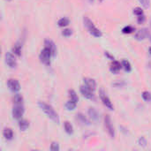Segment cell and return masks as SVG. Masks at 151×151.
Listing matches in <instances>:
<instances>
[{"label": "cell", "mask_w": 151, "mask_h": 151, "mask_svg": "<svg viewBox=\"0 0 151 151\" xmlns=\"http://www.w3.org/2000/svg\"><path fill=\"white\" fill-rule=\"evenodd\" d=\"M38 106L50 120H52L56 124L60 123L59 116H58V114L57 113V111L54 110V108L51 105H50V104H46L44 102H39Z\"/></svg>", "instance_id": "cell-1"}, {"label": "cell", "mask_w": 151, "mask_h": 151, "mask_svg": "<svg viewBox=\"0 0 151 151\" xmlns=\"http://www.w3.org/2000/svg\"><path fill=\"white\" fill-rule=\"evenodd\" d=\"M83 24H84L85 27L87 28V30L88 31V33H89L91 35H93L94 37H96V38L102 37V35H103L102 31H101L100 29H98V28L95 26V24L93 23V21H92L88 17L85 16V17L83 18Z\"/></svg>", "instance_id": "cell-2"}, {"label": "cell", "mask_w": 151, "mask_h": 151, "mask_svg": "<svg viewBox=\"0 0 151 151\" xmlns=\"http://www.w3.org/2000/svg\"><path fill=\"white\" fill-rule=\"evenodd\" d=\"M51 58H53L51 51H50L49 49H47V48L44 47V48L41 50L40 55H39L40 61H41L43 65L49 66V65H50V63H51Z\"/></svg>", "instance_id": "cell-3"}, {"label": "cell", "mask_w": 151, "mask_h": 151, "mask_svg": "<svg viewBox=\"0 0 151 151\" xmlns=\"http://www.w3.org/2000/svg\"><path fill=\"white\" fill-rule=\"evenodd\" d=\"M99 96H100L101 101L103 102L104 105L106 108H108L110 111H113V110H114L113 104H112V103H111L110 97L107 96L106 92H105L104 89H100V90H99Z\"/></svg>", "instance_id": "cell-4"}, {"label": "cell", "mask_w": 151, "mask_h": 151, "mask_svg": "<svg viewBox=\"0 0 151 151\" xmlns=\"http://www.w3.org/2000/svg\"><path fill=\"white\" fill-rule=\"evenodd\" d=\"M104 127H105V129H106L108 134L110 135V137L114 138L115 137V129H114L111 119L109 115H106L104 117Z\"/></svg>", "instance_id": "cell-5"}, {"label": "cell", "mask_w": 151, "mask_h": 151, "mask_svg": "<svg viewBox=\"0 0 151 151\" xmlns=\"http://www.w3.org/2000/svg\"><path fill=\"white\" fill-rule=\"evenodd\" d=\"M24 112H25V108H24L23 104H15L12 108V114L13 119L19 120L23 117Z\"/></svg>", "instance_id": "cell-6"}, {"label": "cell", "mask_w": 151, "mask_h": 151, "mask_svg": "<svg viewBox=\"0 0 151 151\" xmlns=\"http://www.w3.org/2000/svg\"><path fill=\"white\" fill-rule=\"evenodd\" d=\"M4 60H5L6 65L10 68H12V69L16 68V66H17V60H16L15 56L12 52L8 51V52L5 53V55H4Z\"/></svg>", "instance_id": "cell-7"}, {"label": "cell", "mask_w": 151, "mask_h": 151, "mask_svg": "<svg viewBox=\"0 0 151 151\" xmlns=\"http://www.w3.org/2000/svg\"><path fill=\"white\" fill-rule=\"evenodd\" d=\"M80 92L81 93V95H82L85 98H87V99H88V100H94V98H95L94 91L91 90L90 88H88L87 86H85V85H82V86L80 87Z\"/></svg>", "instance_id": "cell-8"}, {"label": "cell", "mask_w": 151, "mask_h": 151, "mask_svg": "<svg viewBox=\"0 0 151 151\" xmlns=\"http://www.w3.org/2000/svg\"><path fill=\"white\" fill-rule=\"evenodd\" d=\"M7 85L9 89L13 93H18L20 90V84L19 81L16 79H10L7 81Z\"/></svg>", "instance_id": "cell-9"}, {"label": "cell", "mask_w": 151, "mask_h": 151, "mask_svg": "<svg viewBox=\"0 0 151 151\" xmlns=\"http://www.w3.org/2000/svg\"><path fill=\"white\" fill-rule=\"evenodd\" d=\"M44 47L47 48V49H49L51 51L53 58L56 57L57 52H58V49H57V45L55 44V42L52 40H50V39H45L44 40Z\"/></svg>", "instance_id": "cell-10"}, {"label": "cell", "mask_w": 151, "mask_h": 151, "mask_svg": "<svg viewBox=\"0 0 151 151\" xmlns=\"http://www.w3.org/2000/svg\"><path fill=\"white\" fill-rule=\"evenodd\" d=\"M148 37H150V34L149 32V30L147 28H142V29H140L139 31L136 32L135 35H134V38L136 40H139V41H142V40H144Z\"/></svg>", "instance_id": "cell-11"}, {"label": "cell", "mask_w": 151, "mask_h": 151, "mask_svg": "<svg viewBox=\"0 0 151 151\" xmlns=\"http://www.w3.org/2000/svg\"><path fill=\"white\" fill-rule=\"evenodd\" d=\"M88 114L90 118V119L95 122V123H97L99 120H100V115L98 113V111L95 109V108H89L88 111Z\"/></svg>", "instance_id": "cell-12"}, {"label": "cell", "mask_w": 151, "mask_h": 151, "mask_svg": "<svg viewBox=\"0 0 151 151\" xmlns=\"http://www.w3.org/2000/svg\"><path fill=\"white\" fill-rule=\"evenodd\" d=\"M83 82H84V85L87 86L91 90H93V91L96 90V82L95 80H93L91 78H84L83 79Z\"/></svg>", "instance_id": "cell-13"}, {"label": "cell", "mask_w": 151, "mask_h": 151, "mask_svg": "<svg viewBox=\"0 0 151 151\" xmlns=\"http://www.w3.org/2000/svg\"><path fill=\"white\" fill-rule=\"evenodd\" d=\"M121 68H122V64L117 60H113L112 64L111 65L110 70L112 73H119Z\"/></svg>", "instance_id": "cell-14"}, {"label": "cell", "mask_w": 151, "mask_h": 151, "mask_svg": "<svg viewBox=\"0 0 151 151\" xmlns=\"http://www.w3.org/2000/svg\"><path fill=\"white\" fill-rule=\"evenodd\" d=\"M3 135H4V137L5 140H7V141H12V140L13 139V131H12L11 128L6 127V128H4V131H3Z\"/></svg>", "instance_id": "cell-15"}, {"label": "cell", "mask_w": 151, "mask_h": 151, "mask_svg": "<svg viewBox=\"0 0 151 151\" xmlns=\"http://www.w3.org/2000/svg\"><path fill=\"white\" fill-rule=\"evenodd\" d=\"M77 104H78L77 102L69 99V100L65 103V109H66L67 111H73V110L76 108V106H77Z\"/></svg>", "instance_id": "cell-16"}, {"label": "cell", "mask_w": 151, "mask_h": 151, "mask_svg": "<svg viewBox=\"0 0 151 151\" xmlns=\"http://www.w3.org/2000/svg\"><path fill=\"white\" fill-rule=\"evenodd\" d=\"M76 118H77V119L82 124V125H86V126H89L90 125V122H89V120L85 117V115H83L82 113H78L77 115H76Z\"/></svg>", "instance_id": "cell-17"}, {"label": "cell", "mask_w": 151, "mask_h": 151, "mask_svg": "<svg viewBox=\"0 0 151 151\" xmlns=\"http://www.w3.org/2000/svg\"><path fill=\"white\" fill-rule=\"evenodd\" d=\"M21 50H22V45L20 42H16L15 45L12 48V52L14 53V55H17L18 57L21 56Z\"/></svg>", "instance_id": "cell-18"}, {"label": "cell", "mask_w": 151, "mask_h": 151, "mask_svg": "<svg viewBox=\"0 0 151 151\" xmlns=\"http://www.w3.org/2000/svg\"><path fill=\"white\" fill-rule=\"evenodd\" d=\"M19 127L20 131H26L29 127V122L27 119H19Z\"/></svg>", "instance_id": "cell-19"}, {"label": "cell", "mask_w": 151, "mask_h": 151, "mask_svg": "<svg viewBox=\"0 0 151 151\" xmlns=\"http://www.w3.org/2000/svg\"><path fill=\"white\" fill-rule=\"evenodd\" d=\"M69 24H70V20H69V19H67V18H65V17H63V18L59 19L58 21V27H67Z\"/></svg>", "instance_id": "cell-20"}, {"label": "cell", "mask_w": 151, "mask_h": 151, "mask_svg": "<svg viewBox=\"0 0 151 151\" xmlns=\"http://www.w3.org/2000/svg\"><path fill=\"white\" fill-rule=\"evenodd\" d=\"M64 128H65V131L66 132V134H73V127L70 122L65 121L64 123Z\"/></svg>", "instance_id": "cell-21"}, {"label": "cell", "mask_w": 151, "mask_h": 151, "mask_svg": "<svg viewBox=\"0 0 151 151\" xmlns=\"http://www.w3.org/2000/svg\"><path fill=\"white\" fill-rule=\"evenodd\" d=\"M121 64H122V68H124V70L126 72L129 73V72L132 71V65H131V64H130V62L128 60L124 59V60H122Z\"/></svg>", "instance_id": "cell-22"}, {"label": "cell", "mask_w": 151, "mask_h": 151, "mask_svg": "<svg viewBox=\"0 0 151 151\" xmlns=\"http://www.w3.org/2000/svg\"><path fill=\"white\" fill-rule=\"evenodd\" d=\"M13 102H14V104H23V102H24V98L23 96L20 95V94H16L13 97Z\"/></svg>", "instance_id": "cell-23"}, {"label": "cell", "mask_w": 151, "mask_h": 151, "mask_svg": "<svg viewBox=\"0 0 151 151\" xmlns=\"http://www.w3.org/2000/svg\"><path fill=\"white\" fill-rule=\"evenodd\" d=\"M68 95H69V98L73 101H75V102H79V97H78V95L77 93L73 90V89H70L68 91Z\"/></svg>", "instance_id": "cell-24"}, {"label": "cell", "mask_w": 151, "mask_h": 151, "mask_svg": "<svg viewBox=\"0 0 151 151\" xmlns=\"http://www.w3.org/2000/svg\"><path fill=\"white\" fill-rule=\"evenodd\" d=\"M134 31V27H132V26H126L122 29L123 34H132Z\"/></svg>", "instance_id": "cell-25"}, {"label": "cell", "mask_w": 151, "mask_h": 151, "mask_svg": "<svg viewBox=\"0 0 151 151\" xmlns=\"http://www.w3.org/2000/svg\"><path fill=\"white\" fill-rule=\"evenodd\" d=\"M142 96L145 102H151V93L149 91H144L142 94Z\"/></svg>", "instance_id": "cell-26"}, {"label": "cell", "mask_w": 151, "mask_h": 151, "mask_svg": "<svg viewBox=\"0 0 151 151\" xmlns=\"http://www.w3.org/2000/svg\"><path fill=\"white\" fill-rule=\"evenodd\" d=\"M72 35H73V30L70 29V28H65V29L62 31V35L65 36V37H66V38L70 37Z\"/></svg>", "instance_id": "cell-27"}, {"label": "cell", "mask_w": 151, "mask_h": 151, "mask_svg": "<svg viewBox=\"0 0 151 151\" xmlns=\"http://www.w3.org/2000/svg\"><path fill=\"white\" fill-rule=\"evenodd\" d=\"M50 150L51 151H58L60 150V147H59V144L58 142H53L51 144H50Z\"/></svg>", "instance_id": "cell-28"}, {"label": "cell", "mask_w": 151, "mask_h": 151, "mask_svg": "<svg viewBox=\"0 0 151 151\" xmlns=\"http://www.w3.org/2000/svg\"><path fill=\"white\" fill-rule=\"evenodd\" d=\"M138 144H139L140 146H142V147H146L147 144H148V142H147V140H146L144 137H141V138L138 140Z\"/></svg>", "instance_id": "cell-29"}, {"label": "cell", "mask_w": 151, "mask_h": 151, "mask_svg": "<svg viewBox=\"0 0 151 151\" xmlns=\"http://www.w3.org/2000/svg\"><path fill=\"white\" fill-rule=\"evenodd\" d=\"M140 2V4L142 5L143 8L147 9L150 7V0H138Z\"/></svg>", "instance_id": "cell-30"}, {"label": "cell", "mask_w": 151, "mask_h": 151, "mask_svg": "<svg viewBox=\"0 0 151 151\" xmlns=\"http://www.w3.org/2000/svg\"><path fill=\"white\" fill-rule=\"evenodd\" d=\"M145 20H146V17H145L144 14L140 15V16H137V22L139 24H143L145 22Z\"/></svg>", "instance_id": "cell-31"}, {"label": "cell", "mask_w": 151, "mask_h": 151, "mask_svg": "<svg viewBox=\"0 0 151 151\" xmlns=\"http://www.w3.org/2000/svg\"><path fill=\"white\" fill-rule=\"evenodd\" d=\"M134 13L136 16H140V15L144 14V12H143L142 9V8H139V7H137V8L134 9Z\"/></svg>", "instance_id": "cell-32"}, {"label": "cell", "mask_w": 151, "mask_h": 151, "mask_svg": "<svg viewBox=\"0 0 151 151\" xmlns=\"http://www.w3.org/2000/svg\"><path fill=\"white\" fill-rule=\"evenodd\" d=\"M113 85H114L116 88H122L123 86L126 85V82H124V81H117V82H115Z\"/></svg>", "instance_id": "cell-33"}, {"label": "cell", "mask_w": 151, "mask_h": 151, "mask_svg": "<svg viewBox=\"0 0 151 151\" xmlns=\"http://www.w3.org/2000/svg\"><path fill=\"white\" fill-rule=\"evenodd\" d=\"M104 55L109 58V59H111V60H114V57L113 56H111V54H110V52H108V51H105V53H104Z\"/></svg>", "instance_id": "cell-34"}, {"label": "cell", "mask_w": 151, "mask_h": 151, "mask_svg": "<svg viewBox=\"0 0 151 151\" xmlns=\"http://www.w3.org/2000/svg\"><path fill=\"white\" fill-rule=\"evenodd\" d=\"M149 53H150V55L151 56V47H150V49H149Z\"/></svg>", "instance_id": "cell-35"}, {"label": "cell", "mask_w": 151, "mask_h": 151, "mask_svg": "<svg viewBox=\"0 0 151 151\" xmlns=\"http://www.w3.org/2000/svg\"><path fill=\"white\" fill-rule=\"evenodd\" d=\"M88 1L89 3H93V2H94L95 0H88Z\"/></svg>", "instance_id": "cell-36"}, {"label": "cell", "mask_w": 151, "mask_h": 151, "mask_svg": "<svg viewBox=\"0 0 151 151\" xmlns=\"http://www.w3.org/2000/svg\"><path fill=\"white\" fill-rule=\"evenodd\" d=\"M104 0H99V2H101V3H102V2H104Z\"/></svg>", "instance_id": "cell-37"}, {"label": "cell", "mask_w": 151, "mask_h": 151, "mask_svg": "<svg viewBox=\"0 0 151 151\" xmlns=\"http://www.w3.org/2000/svg\"><path fill=\"white\" fill-rule=\"evenodd\" d=\"M5 1H7V2H11L12 0H5Z\"/></svg>", "instance_id": "cell-38"}, {"label": "cell", "mask_w": 151, "mask_h": 151, "mask_svg": "<svg viewBox=\"0 0 151 151\" xmlns=\"http://www.w3.org/2000/svg\"><path fill=\"white\" fill-rule=\"evenodd\" d=\"M150 27H151V20H150Z\"/></svg>", "instance_id": "cell-39"}, {"label": "cell", "mask_w": 151, "mask_h": 151, "mask_svg": "<svg viewBox=\"0 0 151 151\" xmlns=\"http://www.w3.org/2000/svg\"><path fill=\"white\" fill-rule=\"evenodd\" d=\"M150 40H151V35H150Z\"/></svg>", "instance_id": "cell-40"}]
</instances>
